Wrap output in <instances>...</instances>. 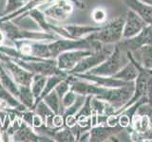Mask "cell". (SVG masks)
Listing matches in <instances>:
<instances>
[{
	"label": "cell",
	"instance_id": "3",
	"mask_svg": "<svg viewBox=\"0 0 152 142\" xmlns=\"http://www.w3.org/2000/svg\"><path fill=\"white\" fill-rule=\"evenodd\" d=\"M125 19V16H119L113 19L107 25L102 26L99 31L88 35V37L103 43L104 45H115L123 39Z\"/></svg>",
	"mask_w": 152,
	"mask_h": 142
},
{
	"label": "cell",
	"instance_id": "14",
	"mask_svg": "<svg viewBox=\"0 0 152 142\" xmlns=\"http://www.w3.org/2000/svg\"><path fill=\"white\" fill-rule=\"evenodd\" d=\"M130 11L137 13L145 21L146 24L152 25V6L140 0H123Z\"/></svg>",
	"mask_w": 152,
	"mask_h": 142
},
{
	"label": "cell",
	"instance_id": "18",
	"mask_svg": "<svg viewBox=\"0 0 152 142\" xmlns=\"http://www.w3.org/2000/svg\"><path fill=\"white\" fill-rule=\"evenodd\" d=\"M0 82H1L3 86L6 88L10 93L12 94L15 98H18L19 85L16 83L15 80H13L11 74L1 65V64H0Z\"/></svg>",
	"mask_w": 152,
	"mask_h": 142
},
{
	"label": "cell",
	"instance_id": "10",
	"mask_svg": "<svg viewBox=\"0 0 152 142\" xmlns=\"http://www.w3.org/2000/svg\"><path fill=\"white\" fill-rule=\"evenodd\" d=\"M127 57L140 69L152 74V45H145L133 51H127Z\"/></svg>",
	"mask_w": 152,
	"mask_h": 142
},
{
	"label": "cell",
	"instance_id": "38",
	"mask_svg": "<svg viewBox=\"0 0 152 142\" xmlns=\"http://www.w3.org/2000/svg\"><path fill=\"white\" fill-rule=\"evenodd\" d=\"M1 135H1V131H0V140H1Z\"/></svg>",
	"mask_w": 152,
	"mask_h": 142
},
{
	"label": "cell",
	"instance_id": "9",
	"mask_svg": "<svg viewBox=\"0 0 152 142\" xmlns=\"http://www.w3.org/2000/svg\"><path fill=\"white\" fill-rule=\"evenodd\" d=\"M125 51H133L145 45H152V25H147L137 35L127 39H122L116 44Z\"/></svg>",
	"mask_w": 152,
	"mask_h": 142
},
{
	"label": "cell",
	"instance_id": "20",
	"mask_svg": "<svg viewBox=\"0 0 152 142\" xmlns=\"http://www.w3.org/2000/svg\"><path fill=\"white\" fill-rule=\"evenodd\" d=\"M17 99L27 109H28V110H32L33 109L34 102H35V98L33 96L30 86L19 85V95Z\"/></svg>",
	"mask_w": 152,
	"mask_h": 142
},
{
	"label": "cell",
	"instance_id": "12",
	"mask_svg": "<svg viewBox=\"0 0 152 142\" xmlns=\"http://www.w3.org/2000/svg\"><path fill=\"white\" fill-rule=\"evenodd\" d=\"M12 141H44L41 138H46L49 141L52 139H49L50 137H48L46 135H37L36 132L33 130V128L30 125H28L26 122L22 121L18 129L13 133L12 136ZM53 141V140H52Z\"/></svg>",
	"mask_w": 152,
	"mask_h": 142
},
{
	"label": "cell",
	"instance_id": "16",
	"mask_svg": "<svg viewBox=\"0 0 152 142\" xmlns=\"http://www.w3.org/2000/svg\"><path fill=\"white\" fill-rule=\"evenodd\" d=\"M139 73H140V68L136 65L134 62L129 60V62L125 66H123L112 77L128 83V82H134L136 78L138 77V75H139Z\"/></svg>",
	"mask_w": 152,
	"mask_h": 142
},
{
	"label": "cell",
	"instance_id": "6",
	"mask_svg": "<svg viewBox=\"0 0 152 142\" xmlns=\"http://www.w3.org/2000/svg\"><path fill=\"white\" fill-rule=\"evenodd\" d=\"M0 64L11 74V76L18 85L31 86L32 78L34 76L33 73L23 68L12 58L4 53H1V52H0Z\"/></svg>",
	"mask_w": 152,
	"mask_h": 142
},
{
	"label": "cell",
	"instance_id": "8",
	"mask_svg": "<svg viewBox=\"0 0 152 142\" xmlns=\"http://www.w3.org/2000/svg\"><path fill=\"white\" fill-rule=\"evenodd\" d=\"M92 53L90 49H72L64 51L56 58L57 67L69 74V71L86 56Z\"/></svg>",
	"mask_w": 152,
	"mask_h": 142
},
{
	"label": "cell",
	"instance_id": "32",
	"mask_svg": "<svg viewBox=\"0 0 152 142\" xmlns=\"http://www.w3.org/2000/svg\"><path fill=\"white\" fill-rule=\"evenodd\" d=\"M43 124H45L43 118L39 115H37V114L34 113V115H33V118H32V128H33V129L40 128Z\"/></svg>",
	"mask_w": 152,
	"mask_h": 142
},
{
	"label": "cell",
	"instance_id": "24",
	"mask_svg": "<svg viewBox=\"0 0 152 142\" xmlns=\"http://www.w3.org/2000/svg\"><path fill=\"white\" fill-rule=\"evenodd\" d=\"M52 139L54 141H61V142L77 141L73 132L71 131L70 128L66 127V125L62 128H58V129L54 132V134L52 135Z\"/></svg>",
	"mask_w": 152,
	"mask_h": 142
},
{
	"label": "cell",
	"instance_id": "37",
	"mask_svg": "<svg viewBox=\"0 0 152 142\" xmlns=\"http://www.w3.org/2000/svg\"><path fill=\"white\" fill-rule=\"evenodd\" d=\"M140 1H142V2H144L145 4H148V5H150V6H152V0H140Z\"/></svg>",
	"mask_w": 152,
	"mask_h": 142
},
{
	"label": "cell",
	"instance_id": "35",
	"mask_svg": "<svg viewBox=\"0 0 152 142\" xmlns=\"http://www.w3.org/2000/svg\"><path fill=\"white\" fill-rule=\"evenodd\" d=\"M5 38H6V34H5V32L2 28H0V46H2L4 44Z\"/></svg>",
	"mask_w": 152,
	"mask_h": 142
},
{
	"label": "cell",
	"instance_id": "25",
	"mask_svg": "<svg viewBox=\"0 0 152 142\" xmlns=\"http://www.w3.org/2000/svg\"><path fill=\"white\" fill-rule=\"evenodd\" d=\"M47 76L40 75V74H34L31 83V92L34 96L35 99L40 96V94L42 93L43 89L45 87V84L47 82Z\"/></svg>",
	"mask_w": 152,
	"mask_h": 142
},
{
	"label": "cell",
	"instance_id": "26",
	"mask_svg": "<svg viewBox=\"0 0 152 142\" xmlns=\"http://www.w3.org/2000/svg\"><path fill=\"white\" fill-rule=\"evenodd\" d=\"M30 0H7L6 7L4 9V15H8L14 12H16L17 9H21L24 5H26Z\"/></svg>",
	"mask_w": 152,
	"mask_h": 142
},
{
	"label": "cell",
	"instance_id": "1",
	"mask_svg": "<svg viewBox=\"0 0 152 142\" xmlns=\"http://www.w3.org/2000/svg\"><path fill=\"white\" fill-rule=\"evenodd\" d=\"M129 59L127 57V52L120 49L116 44L114 45V49L107 58L98 64L96 67L90 69L89 74L99 75V76H106V77H112L115 75L123 66H125Z\"/></svg>",
	"mask_w": 152,
	"mask_h": 142
},
{
	"label": "cell",
	"instance_id": "30",
	"mask_svg": "<svg viewBox=\"0 0 152 142\" xmlns=\"http://www.w3.org/2000/svg\"><path fill=\"white\" fill-rule=\"evenodd\" d=\"M131 118L128 117L127 115L124 113H119V121H118V124L120 125L122 128H129L131 127Z\"/></svg>",
	"mask_w": 152,
	"mask_h": 142
},
{
	"label": "cell",
	"instance_id": "34",
	"mask_svg": "<svg viewBox=\"0 0 152 142\" xmlns=\"http://www.w3.org/2000/svg\"><path fill=\"white\" fill-rule=\"evenodd\" d=\"M10 108H11V107H10L6 102L0 99V110L5 111V110H9Z\"/></svg>",
	"mask_w": 152,
	"mask_h": 142
},
{
	"label": "cell",
	"instance_id": "22",
	"mask_svg": "<svg viewBox=\"0 0 152 142\" xmlns=\"http://www.w3.org/2000/svg\"><path fill=\"white\" fill-rule=\"evenodd\" d=\"M66 77H64V76H61V75H52V76H49V77L47 78V82H46V84H45V87L43 89L42 93L40 94V96L38 97L36 99H35V102H34V105L39 102L40 101H42L43 99H44L48 94L50 93L52 90H54L55 86L57 84H58L62 80L66 79ZM34 107V106H33Z\"/></svg>",
	"mask_w": 152,
	"mask_h": 142
},
{
	"label": "cell",
	"instance_id": "21",
	"mask_svg": "<svg viewBox=\"0 0 152 142\" xmlns=\"http://www.w3.org/2000/svg\"><path fill=\"white\" fill-rule=\"evenodd\" d=\"M152 127V122L150 118L147 116H141L135 114V116L132 118L131 122V128L134 131L144 134L146 131H148Z\"/></svg>",
	"mask_w": 152,
	"mask_h": 142
},
{
	"label": "cell",
	"instance_id": "7",
	"mask_svg": "<svg viewBox=\"0 0 152 142\" xmlns=\"http://www.w3.org/2000/svg\"><path fill=\"white\" fill-rule=\"evenodd\" d=\"M113 50V49H112ZM112 50H108L106 47L103 46L102 49L93 50L91 54L86 56L79 63L76 64L74 67L71 69L69 74H80V73H87L90 69L96 67L106 60L107 57L110 55Z\"/></svg>",
	"mask_w": 152,
	"mask_h": 142
},
{
	"label": "cell",
	"instance_id": "36",
	"mask_svg": "<svg viewBox=\"0 0 152 142\" xmlns=\"http://www.w3.org/2000/svg\"><path fill=\"white\" fill-rule=\"evenodd\" d=\"M70 1L72 2L73 5H76V6H78V7H80V8H84V7H85L84 5L79 1V0H70Z\"/></svg>",
	"mask_w": 152,
	"mask_h": 142
},
{
	"label": "cell",
	"instance_id": "11",
	"mask_svg": "<svg viewBox=\"0 0 152 142\" xmlns=\"http://www.w3.org/2000/svg\"><path fill=\"white\" fill-rule=\"evenodd\" d=\"M125 18L126 19L123 30V39H127V38H131L137 35L148 25V24L145 23L144 19L132 11H128Z\"/></svg>",
	"mask_w": 152,
	"mask_h": 142
},
{
	"label": "cell",
	"instance_id": "15",
	"mask_svg": "<svg viewBox=\"0 0 152 142\" xmlns=\"http://www.w3.org/2000/svg\"><path fill=\"white\" fill-rule=\"evenodd\" d=\"M64 28L71 39H81L102 28V26H84V25H66Z\"/></svg>",
	"mask_w": 152,
	"mask_h": 142
},
{
	"label": "cell",
	"instance_id": "19",
	"mask_svg": "<svg viewBox=\"0 0 152 142\" xmlns=\"http://www.w3.org/2000/svg\"><path fill=\"white\" fill-rule=\"evenodd\" d=\"M0 99L6 102L8 105L15 110L24 111L27 110V108L23 105V104L18 101L17 98H15L12 94L10 93L8 90L3 86V84L0 82Z\"/></svg>",
	"mask_w": 152,
	"mask_h": 142
},
{
	"label": "cell",
	"instance_id": "29",
	"mask_svg": "<svg viewBox=\"0 0 152 142\" xmlns=\"http://www.w3.org/2000/svg\"><path fill=\"white\" fill-rule=\"evenodd\" d=\"M54 90L57 93V95L59 96V98L62 99V97H63L69 90H70V83H69V78L66 77V79L62 80L61 82L55 86Z\"/></svg>",
	"mask_w": 152,
	"mask_h": 142
},
{
	"label": "cell",
	"instance_id": "28",
	"mask_svg": "<svg viewBox=\"0 0 152 142\" xmlns=\"http://www.w3.org/2000/svg\"><path fill=\"white\" fill-rule=\"evenodd\" d=\"M77 96H78V94H76L74 91H72V90H69V91L62 97L61 102H62V107H63L64 110L72 105V104L75 102L76 99H77Z\"/></svg>",
	"mask_w": 152,
	"mask_h": 142
},
{
	"label": "cell",
	"instance_id": "23",
	"mask_svg": "<svg viewBox=\"0 0 152 142\" xmlns=\"http://www.w3.org/2000/svg\"><path fill=\"white\" fill-rule=\"evenodd\" d=\"M42 101H44L46 102L47 105L54 112V114H61L62 115L64 113V109L62 107L61 99L55 92V90H52Z\"/></svg>",
	"mask_w": 152,
	"mask_h": 142
},
{
	"label": "cell",
	"instance_id": "17",
	"mask_svg": "<svg viewBox=\"0 0 152 142\" xmlns=\"http://www.w3.org/2000/svg\"><path fill=\"white\" fill-rule=\"evenodd\" d=\"M32 110L34 111L35 114L39 115L43 118L45 125L47 127L54 128L53 124H52V120H53V117L55 114L49 106L47 105L44 101H40L39 102H37L34 105V107H33Z\"/></svg>",
	"mask_w": 152,
	"mask_h": 142
},
{
	"label": "cell",
	"instance_id": "13",
	"mask_svg": "<svg viewBox=\"0 0 152 142\" xmlns=\"http://www.w3.org/2000/svg\"><path fill=\"white\" fill-rule=\"evenodd\" d=\"M125 128H122L120 125L114 127H109L107 125H97L90 128V141L91 142H103L107 141L111 135L117 134Z\"/></svg>",
	"mask_w": 152,
	"mask_h": 142
},
{
	"label": "cell",
	"instance_id": "33",
	"mask_svg": "<svg viewBox=\"0 0 152 142\" xmlns=\"http://www.w3.org/2000/svg\"><path fill=\"white\" fill-rule=\"evenodd\" d=\"M77 141L80 142H86V141H90V131H85L83 133H81L80 135L78 136Z\"/></svg>",
	"mask_w": 152,
	"mask_h": 142
},
{
	"label": "cell",
	"instance_id": "27",
	"mask_svg": "<svg viewBox=\"0 0 152 142\" xmlns=\"http://www.w3.org/2000/svg\"><path fill=\"white\" fill-rule=\"evenodd\" d=\"M107 11L102 7L95 8L91 12V18L92 20L97 24H103L107 21Z\"/></svg>",
	"mask_w": 152,
	"mask_h": 142
},
{
	"label": "cell",
	"instance_id": "4",
	"mask_svg": "<svg viewBox=\"0 0 152 142\" xmlns=\"http://www.w3.org/2000/svg\"><path fill=\"white\" fill-rule=\"evenodd\" d=\"M133 93H134V82H129L124 86L107 88L102 96L97 98L111 104L116 109L117 113L130 101Z\"/></svg>",
	"mask_w": 152,
	"mask_h": 142
},
{
	"label": "cell",
	"instance_id": "31",
	"mask_svg": "<svg viewBox=\"0 0 152 142\" xmlns=\"http://www.w3.org/2000/svg\"><path fill=\"white\" fill-rule=\"evenodd\" d=\"M52 124H53L54 128H62L63 126H65V120L63 115H61V114H55L53 120H52Z\"/></svg>",
	"mask_w": 152,
	"mask_h": 142
},
{
	"label": "cell",
	"instance_id": "2",
	"mask_svg": "<svg viewBox=\"0 0 152 142\" xmlns=\"http://www.w3.org/2000/svg\"><path fill=\"white\" fill-rule=\"evenodd\" d=\"M0 28L4 30L6 37L10 40L20 41V40H28V41H47V40H56V34L46 32L44 30L34 31L27 30L18 28L12 21L0 22Z\"/></svg>",
	"mask_w": 152,
	"mask_h": 142
},
{
	"label": "cell",
	"instance_id": "5",
	"mask_svg": "<svg viewBox=\"0 0 152 142\" xmlns=\"http://www.w3.org/2000/svg\"><path fill=\"white\" fill-rule=\"evenodd\" d=\"M45 13L47 18L54 21H65L73 11V4L70 0H50L38 7Z\"/></svg>",
	"mask_w": 152,
	"mask_h": 142
}]
</instances>
